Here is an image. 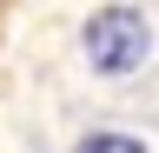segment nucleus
Masks as SVG:
<instances>
[{"label":"nucleus","instance_id":"f03ea898","mask_svg":"<svg viewBox=\"0 0 159 153\" xmlns=\"http://www.w3.org/2000/svg\"><path fill=\"white\" fill-rule=\"evenodd\" d=\"M73 153H146L133 140V133H113V127H99V133H86V140H80Z\"/></svg>","mask_w":159,"mask_h":153},{"label":"nucleus","instance_id":"f257e3e1","mask_svg":"<svg viewBox=\"0 0 159 153\" xmlns=\"http://www.w3.org/2000/svg\"><path fill=\"white\" fill-rule=\"evenodd\" d=\"M80 47H86V67L119 80V73H133L139 60L152 53V27L139 7H99L86 27H80Z\"/></svg>","mask_w":159,"mask_h":153}]
</instances>
